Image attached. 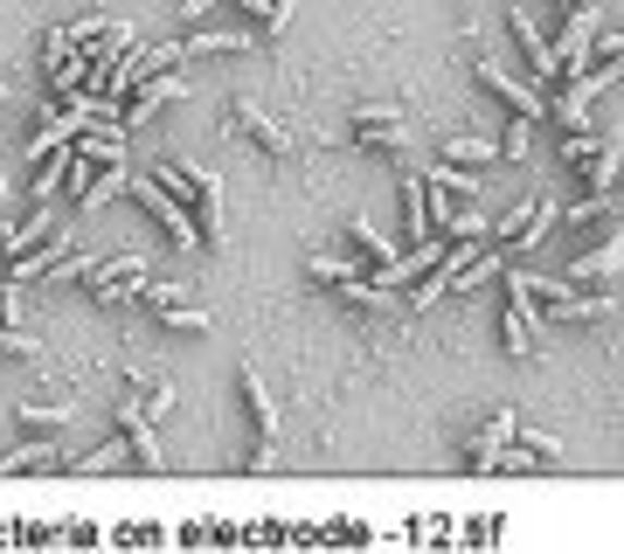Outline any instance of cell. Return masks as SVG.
<instances>
[{
  "mask_svg": "<svg viewBox=\"0 0 624 554\" xmlns=\"http://www.w3.org/2000/svg\"><path fill=\"white\" fill-rule=\"evenodd\" d=\"M125 195L139 201V208H146V216H154V222H160V236L174 243V250H201V236H195V216H187V208H181L174 195H167V187H160L154 174H139V167H132Z\"/></svg>",
  "mask_w": 624,
  "mask_h": 554,
  "instance_id": "obj_1",
  "label": "cell"
},
{
  "mask_svg": "<svg viewBox=\"0 0 624 554\" xmlns=\"http://www.w3.org/2000/svg\"><path fill=\"white\" fill-rule=\"evenodd\" d=\"M555 222H562V208H555V201H548V195H527V201H514L500 222H486V229H493L500 250H535V243H541Z\"/></svg>",
  "mask_w": 624,
  "mask_h": 554,
  "instance_id": "obj_2",
  "label": "cell"
},
{
  "mask_svg": "<svg viewBox=\"0 0 624 554\" xmlns=\"http://www.w3.org/2000/svg\"><path fill=\"white\" fill-rule=\"evenodd\" d=\"M506 292H514V305H506V319H500L506 354H527V347H535V333H541V298L527 292V271L506 278Z\"/></svg>",
  "mask_w": 624,
  "mask_h": 554,
  "instance_id": "obj_3",
  "label": "cell"
},
{
  "mask_svg": "<svg viewBox=\"0 0 624 554\" xmlns=\"http://www.w3.org/2000/svg\"><path fill=\"white\" fill-rule=\"evenodd\" d=\"M230 119H236V132H250V139H257L264 152H271V160H292V152H298V139H292V132L278 125L264 104H250V98H236V104H230Z\"/></svg>",
  "mask_w": 624,
  "mask_h": 554,
  "instance_id": "obj_4",
  "label": "cell"
},
{
  "mask_svg": "<svg viewBox=\"0 0 624 554\" xmlns=\"http://www.w3.org/2000/svg\"><path fill=\"white\" fill-rule=\"evenodd\" d=\"M617 312V298L611 292H597V298H583L576 284L562 298H541V327H583V319H611Z\"/></svg>",
  "mask_w": 624,
  "mask_h": 554,
  "instance_id": "obj_5",
  "label": "cell"
},
{
  "mask_svg": "<svg viewBox=\"0 0 624 554\" xmlns=\"http://www.w3.org/2000/svg\"><path fill=\"white\" fill-rule=\"evenodd\" d=\"M181 90H187V84H181V76H174V70H160V76H146V84H139V90H132V104L119 111V125H125V132H132V125H146V119H154V111H160V104H181Z\"/></svg>",
  "mask_w": 624,
  "mask_h": 554,
  "instance_id": "obj_6",
  "label": "cell"
},
{
  "mask_svg": "<svg viewBox=\"0 0 624 554\" xmlns=\"http://www.w3.org/2000/svg\"><path fill=\"white\" fill-rule=\"evenodd\" d=\"M119 436L132 444V465H139V471H167V451H160V436H154V416H139V403L119 409Z\"/></svg>",
  "mask_w": 624,
  "mask_h": 554,
  "instance_id": "obj_7",
  "label": "cell"
},
{
  "mask_svg": "<svg viewBox=\"0 0 624 554\" xmlns=\"http://www.w3.org/2000/svg\"><path fill=\"white\" fill-rule=\"evenodd\" d=\"M479 84L493 90V98H506V104H514V119H548L541 90H527V84H514V76H506L500 63H486V56H479Z\"/></svg>",
  "mask_w": 624,
  "mask_h": 554,
  "instance_id": "obj_8",
  "label": "cell"
},
{
  "mask_svg": "<svg viewBox=\"0 0 624 554\" xmlns=\"http://www.w3.org/2000/svg\"><path fill=\"white\" fill-rule=\"evenodd\" d=\"M187 216H195V236L208 243V250H222V181H216V174H201L195 201H187Z\"/></svg>",
  "mask_w": 624,
  "mask_h": 554,
  "instance_id": "obj_9",
  "label": "cell"
},
{
  "mask_svg": "<svg viewBox=\"0 0 624 554\" xmlns=\"http://www.w3.org/2000/svg\"><path fill=\"white\" fill-rule=\"evenodd\" d=\"M70 152H77V160H90V167L132 160V152H125V125H84L77 139H70Z\"/></svg>",
  "mask_w": 624,
  "mask_h": 554,
  "instance_id": "obj_10",
  "label": "cell"
},
{
  "mask_svg": "<svg viewBox=\"0 0 624 554\" xmlns=\"http://www.w3.org/2000/svg\"><path fill=\"white\" fill-rule=\"evenodd\" d=\"M514 423H521L514 409H500L493 423H479V436H472V471H493L500 465V451L514 444Z\"/></svg>",
  "mask_w": 624,
  "mask_h": 554,
  "instance_id": "obj_11",
  "label": "cell"
},
{
  "mask_svg": "<svg viewBox=\"0 0 624 554\" xmlns=\"http://www.w3.org/2000/svg\"><path fill=\"white\" fill-rule=\"evenodd\" d=\"M236 389H243V403H250L257 436H264V444H278V403H271V389H264V374H257V368H243V374H236Z\"/></svg>",
  "mask_w": 624,
  "mask_h": 554,
  "instance_id": "obj_12",
  "label": "cell"
},
{
  "mask_svg": "<svg viewBox=\"0 0 624 554\" xmlns=\"http://www.w3.org/2000/svg\"><path fill=\"white\" fill-rule=\"evenodd\" d=\"M506 28H514V42H521V56H527V63H535V76H541V84H555V63H548V35L535 28V14H527V8H514V14H506Z\"/></svg>",
  "mask_w": 624,
  "mask_h": 554,
  "instance_id": "obj_13",
  "label": "cell"
},
{
  "mask_svg": "<svg viewBox=\"0 0 624 554\" xmlns=\"http://www.w3.org/2000/svg\"><path fill=\"white\" fill-rule=\"evenodd\" d=\"M90 119H84V111H56V119H42V132H35V139H28V160H42V152H56V146H70V139H77V132H84Z\"/></svg>",
  "mask_w": 624,
  "mask_h": 554,
  "instance_id": "obj_14",
  "label": "cell"
},
{
  "mask_svg": "<svg viewBox=\"0 0 624 554\" xmlns=\"http://www.w3.org/2000/svg\"><path fill=\"white\" fill-rule=\"evenodd\" d=\"M125 181H132V160H111V167H105V174H90V187H84V195H77V201L90 208V216H98V208H105V201H119V195H125Z\"/></svg>",
  "mask_w": 624,
  "mask_h": 554,
  "instance_id": "obj_15",
  "label": "cell"
},
{
  "mask_svg": "<svg viewBox=\"0 0 624 554\" xmlns=\"http://www.w3.org/2000/svg\"><path fill=\"white\" fill-rule=\"evenodd\" d=\"M49 229H56V216H49V208H42V201H35V216H28V222H14V229H0V250H8V257H22V250H35V243H42V236H49Z\"/></svg>",
  "mask_w": 624,
  "mask_h": 554,
  "instance_id": "obj_16",
  "label": "cell"
},
{
  "mask_svg": "<svg viewBox=\"0 0 624 554\" xmlns=\"http://www.w3.org/2000/svg\"><path fill=\"white\" fill-rule=\"evenodd\" d=\"M333 292H340V305H354V312H389V305H395L389 284H368V278H340Z\"/></svg>",
  "mask_w": 624,
  "mask_h": 554,
  "instance_id": "obj_17",
  "label": "cell"
},
{
  "mask_svg": "<svg viewBox=\"0 0 624 554\" xmlns=\"http://www.w3.org/2000/svg\"><path fill=\"white\" fill-rule=\"evenodd\" d=\"M617 263H624V250H617V243H603L597 257H576L562 278H570V284H597V278H617Z\"/></svg>",
  "mask_w": 624,
  "mask_h": 554,
  "instance_id": "obj_18",
  "label": "cell"
},
{
  "mask_svg": "<svg viewBox=\"0 0 624 554\" xmlns=\"http://www.w3.org/2000/svg\"><path fill=\"white\" fill-rule=\"evenodd\" d=\"M416 181H424V187H438V195H451V201H472V195H479V181H472L465 167H424Z\"/></svg>",
  "mask_w": 624,
  "mask_h": 554,
  "instance_id": "obj_19",
  "label": "cell"
},
{
  "mask_svg": "<svg viewBox=\"0 0 624 554\" xmlns=\"http://www.w3.org/2000/svg\"><path fill=\"white\" fill-rule=\"evenodd\" d=\"M187 56H243L250 49V35H236V28H201L195 42H181Z\"/></svg>",
  "mask_w": 624,
  "mask_h": 554,
  "instance_id": "obj_20",
  "label": "cell"
},
{
  "mask_svg": "<svg viewBox=\"0 0 624 554\" xmlns=\"http://www.w3.org/2000/svg\"><path fill=\"white\" fill-rule=\"evenodd\" d=\"M14 416H22L28 430H70V416H77V403H14Z\"/></svg>",
  "mask_w": 624,
  "mask_h": 554,
  "instance_id": "obj_21",
  "label": "cell"
},
{
  "mask_svg": "<svg viewBox=\"0 0 624 554\" xmlns=\"http://www.w3.org/2000/svg\"><path fill=\"white\" fill-rule=\"evenodd\" d=\"M347 243H354V257H375V271H382V263L395 257V243H389L375 222H347Z\"/></svg>",
  "mask_w": 624,
  "mask_h": 554,
  "instance_id": "obj_22",
  "label": "cell"
},
{
  "mask_svg": "<svg viewBox=\"0 0 624 554\" xmlns=\"http://www.w3.org/2000/svg\"><path fill=\"white\" fill-rule=\"evenodd\" d=\"M403 236H409V243H424V236H430V216H424V181H416V174L403 181Z\"/></svg>",
  "mask_w": 624,
  "mask_h": 554,
  "instance_id": "obj_23",
  "label": "cell"
},
{
  "mask_svg": "<svg viewBox=\"0 0 624 554\" xmlns=\"http://www.w3.org/2000/svg\"><path fill=\"white\" fill-rule=\"evenodd\" d=\"M444 160H458V167H472V160H500V139H486V132H465V139H444Z\"/></svg>",
  "mask_w": 624,
  "mask_h": 554,
  "instance_id": "obj_24",
  "label": "cell"
},
{
  "mask_svg": "<svg viewBox=\"0 0 624 554\" xmlns=\"http://www.w3.org/2000/svg\"><path fill=\"white\" fill-rule=\"evenodd\" d=\"M154 181H160V187H167V195H174L181 208L195 201V187H201V174H187V167H174V160H167V167H154Z\"/></svg>",
  "mask_w": 624,
  "mask_h": 554,
  "instance_id": "obj_25",
  "label": "cell"
},
{
  "mask_svg": "<svg viewBox=\"0 0 624 554\" xmlns=\"http://www.w3.org/2000/svg\"><path fill=\"white\" fill-rule=\"evenodd\" d=\"M527 152H535V119H514L500 132V160H527Z\"/></svg>",
  "mask_w": 624,
  "mask_h": 554,
  "instance_id": "obj_26",
  "label": "cell"
},
{
  "mask_svg": "<svg viewBox=\"0 0 624 554\" xmlns=\"http://www.w3.org/2000/svg\"><path fill=\"white\" fill-rule=\"evenodd\" d=\"M306 271H313L319 284H340V278H362V263H354V257H319V250H313Z\"/></svg>",
  "mask_w": 624,
  "mask_h": 554,
  "instance_id": "obj_27",
  "label": "cell"
},
{
  "mask_svg": "<svg viewBox=\"0 0 624 554\" xmlns=\"http://www.w3.org/2000/svg\"><path fill=\"white\" fill-rule=\"evenodd\" d=\"M49 465H56V451H49V444H22V451L0 457V471H49Z\"/></svg>",
  "mask_w": 624,
  "mask_h": 554,
  "instance_id": "obj_28",
  "label": "cell"
},
{
  "mask_svg": "<svg viewBox=\"0 0 624 554\" xmlns=\"http://www.w3.org/2000/svg\"><path fill=\"white\" fill-rule=\"evenodd\" d=\"M0 354L8 360H42V340L22 333V327H0Z\"/></svg>",
  "mask_w": 624,
  "mask_h": 554,
  "instance_id": "obj_29",
  "label": "cell"
},
{
  "mask_svg": "<svg viewBox=\"0 0 624 554\" xmlns=\"http://www.w3.org/2000/svg\"><path fill=\"white\" fill-rule=\"evenodd\" d=\"M160 319H167V327H181V333H201V327H208V312H201V305H187V298L160 305Z\"/></svg>",
  "mask_w": 624,
  "mask_h": 554,
  "instance_id": "obj_30",
  "label": "cell"
},
{
  "mask_svg": "<svg viewBox=\"0 0 624 554\" xmlns=\"http://www.w3.org/2000/svg\"><path fill=\"white\" fill-rule=\"evenodd\" d=\"M611 208H617V195H611V187H597V195H590V201H576V208H562V222H597V216H611Z\"/></svg>",
  "mask_w": 624,
  "mask_h": 554,
  "instance_id": "obj_31",
  "label": "cell"
},
{
  "mask_svg": "<svg viewBox=\"0 0 624 554\" xmlns=\"http://www.w3.org/2000/svg\"><path fill=\"white\" fill-rule=\"evenodd\" d=\"M70 56H77V42H70V28H49V35H42V70L70 63Z\"/></svg>",
  "mask_w": 624,
  "mask_h": 554,
  "instance_id": "obj_32",
  "label": "cell"
},
{
  "mask_svg": "<svg viewBox=\"0 0 624 554\" xmlns=\"http://www.w3.org/2000/svg\"><path fill=\"white\" fill-rule=\"evenodd\" d=\"M139 298H154V305H174V298H187V284H181V278H146V284H139Z\"/></svg>",
  "mask_w": 624,
  "mask_h": 554,
  "instance_id": "obj_33",
  "label": "cell"
},
{
  "mask_svg": "<svg viewBox=\"0 0 624 554\" xmlns=\"http://www.w3.org/2000/svg\"><path fill=\"white\" fill-rule=\"evenodd\" d=\"M139 389V416H167L174 409V389H146V381H132Z\"/></svg>",
  "mask_w": 624,
  "mask_h": 554,
  "instance_id": "obj_34",
  "label": "cell"
},
{
  "mask_svg": "<svg viewBox=\"0 0 624 554\" xmlns=\"http://www.w3.org/2000/svg\"><path fill=\"white\" fill-rule=\"evenodd\" d=\"M56 187H63V152H49V167H42V174H35V201H49Z\"/></svg>",
  "mask_w": 624,
  "mask_h": 554,
  "instance_id": "obj_35",
  "label": "cell"
},
{
  "mask_svg": "<svg viewBox=\"0 0 624 554\" xmlns=\"http://www.w3.org/2000/svg\"><path fill=\"white\" fill-rule=\"evenodd\" d=\"M597 132H570V139H562V160H597Z\"/></svg>",
  "mask_w": 624,
  "mask_h": 554,
  "instance_id": "obj_36",
  "label": "cell"
},
{
  "mask_svg": "<svg viewBox=\"0 0 624 554\" xmlns=\"http://www.w3.org/2000/svg\"><path fill=\"white\" fill-rule=\"evenodd\" d=\"M430 298H444V271H438V278H430V284H416V292H409V305H416V312H424V305H430Z\"/></svg>",
  "mask_w": 624,
  "mask_h": 554,
  "instance_id": "obj_37",
  "label": "cell"
},
{
  "mask_svg": "<svg viewBox=\"0 0 624 554\" xmlns=\"http://www.w3.org/2000/svg\"><path fill=\"white\" fill-rule=\"evenodd\" d=\"M90 35H105V14H84V22H70V42H90Z\"/></svg>",
  "mask_w": 624,
  "mask_h": 554,
  "instance_id": "obj_38",
  "label": "cell"
},
{
  "mask_svg": "<svg viewBox=\"0 0 624 554\" xmlns=\"http://www.w3.org/2000/svg\"><path fill=\"white\" fill-rule=\"evenodd\" d=\"M208 8H216V0H181V14H187V22H201Z\"/></svg>",
  "mask_w": 624,
  "mask_h": 554,
  "instance_id": "obj_39",
  "label": "cell"
},
{
  "mask_svg": "<svg viewBox=\"0 0 624 554\" xmlns=\"http://www.w3.org/2000/svg\"><path fill=\"white\" fill-rule=\"evenodd\" d=\"M0 208H8V181H0Z\"/></svg>",
  "mask_w": 624,
  "mask_h": 554,
  "instance_id": "obj_40",
  "label": "cell"
},
{
  "mask_svg": "<svg viewBox=\"0 0 624 554\" xmlns=\"http://www.w3.org/2000/svg\"><path fill=\"white\" fill-rule=\"evenodd\" d=\"M0 104H8V84H0Z\"/></svg>",
  "mask_w": 624,
  "mask_h": 554,
  "instance_id": "obj_41",
  "label": "cell"
}]
</instances>
